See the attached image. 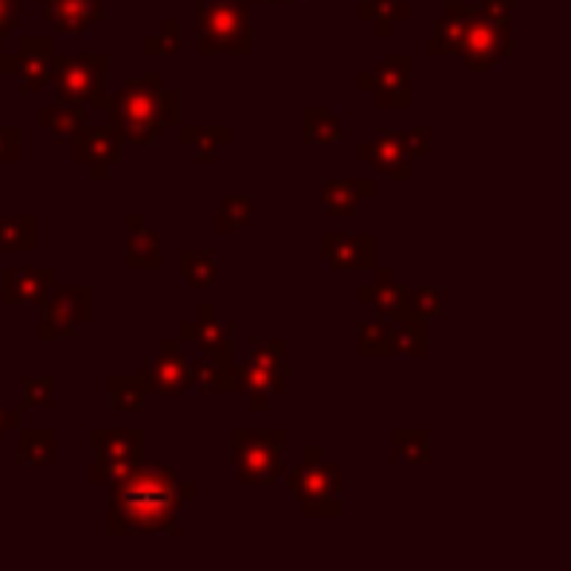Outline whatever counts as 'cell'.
<instances>
[{"mask_svg": "<svg viewBox=\"0 0 571 571\" xmlns=\"http://www.w3.org/2000/svg\"><path fill=\"white\" fill-rule=\"evenodd\" d=\"M200 485L173 466H133L114 482L110 537H173L181 532V505L196 502Z\"/></svg>", "mask_w": 571, "mask_h": 571, "instance_id": "6da1fadb", "label": "cell"}, {"mask_svg": "<svg viewBox=\"0 0 571 571\" xmlns=\"http://www.w3.org/2000/svg\"><path fill=\"white\" fill-rule=\"evenodd\" d=\"M110 121L114 130L121 133V141L153 146L165 130H176V121H181V90L165 87L157 75L126 78V87L114 95Z\"/></svg>", "mask_w": 571, "mask_h": 571, "instance_id": "7a4b0ae2", "label": "cell"}, {"mask_svg": "<svg viewBox=\"0 0 571 571\" xmlns=\"http://www.w3.org/2000/svg\"><path fill=\"white\" fill-rule=\"evenodd\" d=\"M200 55H251V4L247 0H208L196 4Z\"/></svg>", "mask_w": 571, "mask_h": 571, "instance_id": "3957f363", "label": "cell"}, {"mask_svg": "<svg viewBox=\"0 0 571 571\" xmlns=\"http://www.w3.org/2000/svg\"><path fill=\"white\" fill-rule=\"evenodd\" d=\"M286 431L282 427H235L231 431V462L235 482L270 485L286 470Z\"/></svg>", "mask_w": 571, "mask_h": 571, "instance_id": "277c9868", "label": "cell"}, {"mask_svg": "<svg viewBox=\"0 0 571 571\" xmlns=\"http://www.w3.org/2000/svg\"><path fill=\"white\" fill-rule=\"evenodd\" d=\"M106 75H110V55L106 52H78L52 60V83L60 90V98L110 114L114 95L106 90Z\"/></svg>", "mask_w": 571, "mask_h": 571, "instance_id": "5b68a950", "label": "cell"}, {"mask_svg": "<svg viewBox=\"0 0 571 571\" xmlns=\"http://www.w3.org/2000/svg\"><path fill=\"white\" fill-rule=\"evenodd\" d=\"M286 474V470H282ZM286 489L302 502L305 517H325V520H337L341 517V470L330 466L325 462V454H321V446H310V451L302 454V466H294L290 474H286Z\"/></svg>", "mask_w": 571, "mask_h": 571, "instance_id": "8992f818", "label": "cell"}, {"mask_svg": "<svg viewBox=\"0 0 571 571\" xmlns=\"http://www.w3.org/2000/svg\"><path fill=\"white\" fill-rule=\"evenodd\" d=\"M90 446H95V477L98 485H114L126 477L133 466H141V451H146V431L141 427H95L90 431Z\"/></svg>", "mask_w": 571, "mask_h": 571, "instance_id": "52a82bcc", "label": "cell"}, {"mask_svg": "<svg viewBox=\"0 0 571 571\" xmlns=\"http://www.w3.org/2000/svg\"><path fill=\"white\" fill-rule=\"evenodd\" d=\"M356 90L373 95V106L380 110H407L411 106V55L396 52L380 60L373 71L356 78Z\"/></svg>", "mask_w": 571, "mask_h": 571, "instance_id": "ba28073f", "label": "cell"}, {"mask_svg": "<svg viewBox=\"0 0 571 571\" xmlns=\"http://www.w3.org/2000/svg\"><path fill=\"white\" fill-rule=\"evenodd\" d=\"M52 60H55V35H20L12 47V83L24 95H35L52 83Z\"/></svg>", "mask_w": 571, "mask_h": 571, "instance_id": "9c48e42d", "label": "cell"}, {"mask_svg": "<svg viewBox=\"0 0 571 571\" xmlns=\"http://www.w3.org/2000/svg\"><path fill=\"white\" fill-rule=\"evenodd\" d=\"M67 146H71V153L90 169L95 181H106L110 169L118 165V153L126 141H121V133L114 130V121H83V130H78Z\"/></svg>", "mask_w": 571, "mask_h": 571, "instance_id": "30bf717a", "label": "cell"}, {"mask_svg": "<svg viewBox=\"0 0 571 571\" xmlns=\"http://www.w3.org/2000/svg\"><path fill=\"white\" fill-rule=\"evenodd\" d=\"M513 52V32H502V28L485 24L482 17L470 20L466 35H462L459 55L474 75H485V71H494L505 55Z\"/></svg>", "mask_w": 571, "mask_h": 571, "instance_id": "8fae6325", "label": "cell"}, {"mask_svg": "<svg viewBox=\"0 0 571 571\" xmlns=\"http://www.w3.org/2000/svg\"><path fill=\"white\" fill-rule=\"evenodd\" d=\"M181 341H192L204 356L212 360H235V330L231 321H219L216 305L204 302L196 310V317L181 325Z\"/></svg>", "mask_w": 571, "mask_h": 571, "instance_id": "7c38bea8", "label": "cell"}, {"mask_svg": "<svg viewBox=\"0 0 571 571\" xmlns=\"http://www.w3.org/2000/svg\"><path fill=\"white\" fill-rule=\"evenodd\" d=\"M188 353H184L181 337H165L161 341V353L146 364V384L149 391H161V396H184L188 391Z\"/></svg>", "mask_w": 571, "mask_h": 571, "instance_id": "4fadbf2b", "label": "cell"}, {"mask_svg": "<svg viewBox=\"0 0 571 571\" xmlns=\"http://www.w3.org/2000/svg\"><path fill=\"white\" fill-rule=\"evenodd\" d=\"M321 259L333 270H373L376 267V235L373 231H330L321 235Z\"/></svg>", "mask_w": 571, "mask_h": 571, "instance_id": "5bb4252c", "label": "cell"}, {"mask_svg": "<svg viewBox=\"0 0 571 571\" xmlns=\"http://www.w3.org/2000/svg\"><path fill=\"white\" fill-rule=\"evenodd\" d=\"M356 157L368 161L376 173L391 176V181H411V165H416V161L407 157L403 146H399V133L391 130V126H380L373 141H364V146L356 149Z\"/></svg>", "mask_w": 571, "mask_h": 571, "instance_id": "9a60e30c", "label": "cell"}, {"mask_svg": "<svg viewBox=\"0 0 571 571\" xmlns=\"http://www.w3.org/2000/svg\"><path fill=\"white\" fill-rule=\"evenodd\" d=\"M40 12L52 20L55 32L83 35L106 17V0H40Z\"/></svg>", "mask_w": 571, "mask_h": 571, "instance_id": "2e32d148", "label": "cell"}, {"mask_svg": "<svg viewBox=\"0 0 571 571\" xmlns=\"http://www.w3.org/2000/svg\"><path fill=\"white\" fill-rule=\"evenodd\" d=\"M188 391H200V396H239V364L200 356L196 364H188Z\"/></svg>", "mask_w": 571, "mask_h": 571, "instance_id": "e0dca14e", "label": "cell"}, {"mask_svg": "<svg viewBox=\"0 0 571 571\" xmlns=\"http://www.w3.org/2000/svg\"><path fill=\"white\" fill-rule=\"evenodd\" d=\"M239 380H243V391L251 396V411H267L270 399L282 396V391L290 388V380H286V364L243 360L239 364Z\"/></svg>", "mask_w": 571, "mask_h": 571, "instance_id": "ac0fdd59", "label": "cell"}, {"mask_svg": "<svg viewBox=\"0 0 571 571\" xmlns=\"http://www.w3.org/2000/svg\"><path fill=\"white\" fill-rule=\"evenodd\" d=\"M474 17H477V9H470V4H462V0H451L446 12L434 20L431 40H427V55H431V60H442V55L459 52L462 35H466V28H470V20Z\"/></svg>", "mask_w": 571, "mask_h": 571, "instance_id": "d6986e66", "label": "cell"}, {"mask_svg": "<svg viewBox=\"0 0 571 571\" xmlns=\"http://www.w3.org/2000/svg\"><path fill=\"white\" fill-rule=\"evenodd\" d=\"M356 302L364 305V310H373L376 317L384 321H399L403 313H411V286H399L396 278L391 282H373V286H360L356 290Z\"/></svg>", "mask_w": 571, "mask_h": 571, "instance_id": "ffe728a7", "label": "cell"}, {"mask_svg": "<svg viewBox=\"0 0 571 571\" xmlns=\"http://www.w3.org/2000/svg\"><path fill=\"white\" fill-rule=\"evenodd\" d=\"M83 121H87V106L67 103V98H60V103L40 106V110H35V126H44V130L52 133L60 146H67V141L83 130Z\"/></svg>", "mask_w": 571, "mask_h": 571, "instance_id": "44dd1931", "label": "cell"}, {"mask_svg": "<svg viewBox=\"0 0 571 571\" xmlns=\"http://www.w3.org/2000/svg\"><path fill=\"white\" fill-rule=\"evenodd\" d=\"M176 138H181V146L192 149L200 161H216L235 141V130L231 126H181V121H176Z\"/></svg>", "mask_w": 571, "mask_h": 571, "instance_id": "7402d4cb", "label": "cell"}, {"mask_svg": "<svg viewBox=\"0 0 571 571\" xmlns=\"http://www.w3.org/2000/svg\"><path fill=\"white\" fill-rule=\"evenodd\" d=\"M60 451H55L52 427H17V462L20 466H55Z\"/></svg>", "mask_w": 571, "mask_h": 571, "instance_id": "603a6c76", "label": "cell"}, {"mask_svg": "<svg viewBox=\"0 0 571 571\" xmlns=\"http://www.w3.org/2000/svg\"><path fill=\"white\" fill-rule=\"evenodd\" d=\"M40 243V219L32 212L0 216V255H32Z\"/></svg>", "mask_w": 571, "mask_h": 571, "instance_id": "cb8c5ba5", "label": "cell"}, {"mask_svg": "<svg viewBox=\"0 0 571 571\" xmlns=\"http://www.w3.org/2000/svg\"><path fill=\"white\" fill-rule=\"evenodd\" d=\"M391 462L396 466H427L431 462V431L427 427H396L391 431Z\"/></svg>", "mask_w": 571, "mask_h": 571, "instance_id": "d4e9b609", "label": "cell"}, {"mask_svg": "<svg viewBox=\"0 0 571 571\" xmlns=\"http://www.w3.org/2000/svg\"><path fill=\"white\" fill-rule=\"evenodd\" d=\"M106 396H110L114 411L130 416V411H138V407L149 399V384L141 373H110L106 376Z\"/></svg>", "mask_w": 571, "mask_h": 571, "instance_id": "484cf974", "label": "cell"}, {"mask_svg": "<svg viewBox=\"0 0 571 571\" xmlns=\"http://www.w3.org/2000/svg\"><path fill=\"white\" fill-rule=\"evenodd\" d=\"M396 330V356H431V321H423L419 313H403L399 321H391Z\"/></svg>", "mask_w": 571, "mask_h": 571, "instance_id": "4316f807", "label": "cell"}, {"mask_svg": "<svg viewBox=\"0 0 571 571\" xmlns=\"http://www.w3.org/2000/svg\"><path fill=\"white\" fill-rule=\"evenodd\" d=\"M356 356H364V360L396 356V330H391V321L376 317V313L373 321H360V330H356Z\"/></svg>", "mask_w": 571, "mask_h": 571, "instance_id": "83f0119b", "label": "cell"}, {"mask_svg": "<svg viewBox=\"0 0 571 571\" xmlns=\"http://www.w3.org/2000/svg\"><path fill=\"white\" fill-rule=\"evenodd\" d=\"M302 141L305 146H337L341 141V118L330 106H310L302 114Z\"/></svg>", "mask_w": 571, "mask_h": 571, "instance_id": "f1b7e54d", "label": "cell"}, {"mask_svg": "<svg viewBox=\"0 0 571 571\" xmlns=\"http://www.w3.org/2000/svg\"><path fill=\"white\" fill-rule=\"evenodd\" d=\"M126 267L130 270H161L165 267V251H161V239H157L149 227L130 235L126 243Z\"/></svg>", "mask_w": 571, "mask_h": 571, "instance_id": "f546056e", "label": "cell"}, {"mask_svg": "<svg viewBox=\"0 0 571 571\" xmlns=\"http://www.w3.org/2000/svg\"><path fill=\"white\" fill-rule=\"evenodd\" d=\"M176 270H181V278L188 286H212L219 278V255L216 251H181L176 255Z\"/></svg>", "mask_w": 571, "mask_h": 571, "instance_id": "4dcf8cb0", "label": "cell"}, {"mask_svg": "<svg viewBox=\"0 0 571 571\" xmlns=\"http://www.w3.org/2000/svg\"><path fill=\"white\" fill-rule=\"evenodd\" d=\"M321 208H325V216H333V219L353 216V212L360 208V196H356V188H353V176H348V181L321 184Z\"/></svg>", "mask_w": 571, "mask_h": 571, "instance_id": "1f68e13d", "label": "cell"}, {"mask_svg": "<svg viewBox=\"0 0 571 571\" xmlns=\"http://www.w3.org/2000/svg\"><path fill=\"white\" fill-rule=\"evenodd\" d=\"M176 52H181V17H165L153 35L141 40V55L149 60H173Z\"/></svg>", "mask_w": 571, "mask_h": 571, "instance_id": "d6a6232c", "label": "cell"}, {"mask_svg": "<svg viewBox=\"0 0 571 571\" xmlns=\"http://www.w3.org/2000/svg\"><path fill=\"white\" fill-rule=\"evenodd\" d=\"M255 219V208H251V200L247 196H224L219 200V208H216V231L219 235H235V231H247Z\"/></svg>", "mask_w": 571, "mask_h": 571, "instance_id": "836d02e7", "label": "cell"}, {"mask_svg": "<svg viewBox=\"0 0 571 571\" xmlns=\"http://www.w3.org/2000/svg\"><path fill=\"white\" fill-rule=\"evenodd\" d=\"M47 302H55L60 310H67L78 325H87L90 313H95V290H90V286H55Z\"/></svg>", "mask_w": 571, "mask_h": 571, "instance_id": "e575fe53", "label": "cell"}, {"mask_svg": "<svg viewBox=\"0 0 571 571\" xmlns=\"http://www.w3.org/2000/svg\"><path fill=\"white\" fill-rule=\"evenodd\" d=\"M55 270L52 267H20V302L44 305L55 290Z\"/></svg>", "mask_w": 571, "mask_h": 571, "instance_id": "d590c367", "label": "cell"}, {"mask_svg": "<svg viewBox=\"0 0 571 571\" xmlns=\"http://www.w3.org/2000/svg\"><path fill=\"white\" fill-rule=\"evenodd\" d=\"M75 330H78V321L71 317L67 310H60L55 302H44V313H40V321H35V337L40 341H63V337H71Z\"/></svg>", "mask_w": 571, "mask_h": 571, "instance_id": "8d00e7d4", "label": "cell"}, {"mask_svg": "<svg viewBox=\"0 0 571 571\" xmlns=\"http://www.w3.org/2000/svg\"><path fill=\"white\" fill-rule=\"evenodd\" d=\"M20 391H24V407H40V411H52V407H55V373L24 376V380H20Z\"/></svg>", "mask_w": 571, "mask_h": 571, "instance_id": "74e56055", "label": "cell"}, {"mask_svg": "<svg viewBox=\"0 0 571 571\" xmlns=\"http://www.w3.org/2000/svg\"><path fill=\"white\" fill-rule=\"evenodd\" d=\"M411 313H419L423 321H439L446 310V290L442 286H423V290H411Z\"/></svg>", "mask_w": 571, "mask_h": 571, "instance_id": "f35d334b", "label": "cell"}, {"mask_svg": "<svg viewBox=\"0 0 571 571\" xmlns=\"http://www.w3.org/2000/svg\"><path fill=\"white\" fill-rule=\"evenodd\" d=\"M403 20H411V0H388V4H380V9L373 12V32L376 35H391L396 32V24H403Z\"/></svg>", "mask_w": 571, "mask_h": 571, "instance_id": "ab89813d", "label": "cell"}, {"mask_svg": "<svg viewBox=\"0 0 571 571\" xmlns=\"http://www.w3.org/2000/svg\"><path fill=\"white\" fill-rule=\"evenodd\" d=\"M290 356V345L278 337H251L247 341V360L251 364H286Z\"/></svg>", "mask_w": 571, "mask_h": 571, "instance_id": "60d3db41", "label": "cell"}, {"mask_svg": "<svg viewBox=\"0 0 571 571\" xmlns=\"http://www.w3.org/2000/svg\"><path fill=\"white\" fill-rule=\"evenodd\" d=\"M477 17H482L485 24L502 28V32H513V4L509 0H482V4H477Z\"/></svg>", "mask_w": 571, "mask_h": 571, "instance_id": "b9f144b4", "label": "cell"}, {"mask_svg": "<svg viewBox=\"0 0 571 571\" xmlns=\"http://www.w3.org/2000/svg\"><path fill=\"white\" fill-rule=\"evenodd\" d=\"M396 133H399V146L407 149L411 161L431 153V130H427V126H411V130H396Z\"/></svg>", "mask_w": 571, "mask_h": 571, "instance_id": "7bdbcfd3", "label": "cell"}, {"mask_svg": "<svg viewBox=\"0 0 571 571\" xmlns=\"http://www.w3.org/2000/svg\"><path fill=\"white\" fill-rule=\"evenodd\" d=\"M0 302L4 305H24L20 302V267L0 270Z\"/></svg>", "mask_w": 571, "mask_h": 571, "instance_id": "ee69618b", "label": "cell"}, {"mask_svg": "<svg viewBox=\"0 0 571 571\" xmlns=\"http://www.w3.org/2000/svg\"><path fill=\"white\" fill-rule=\"evenodd\" d=\"M20 161V130L17 126H0V165Z\"/></svg>", "mask_w": 571, "mask_h": 571, "instance_id": "f6af8a7d", "label": "cell"}, {"mask_svg": "<svg viewBox=\"0 0 571 571\" xmlns=\"http://www.w3.org/2000/svg\"><path fill=\"white\" fill-rule=\"evenodd\" d=\"M20 12H24L20 0H0V35H4V40L20 28Z\"/></svg>", "mask_w": 571, "mask_h": 571, "instance_id": "bcb514c9", "label": "cell"}, {"mask_svg": "<svg viewBox=\"0 0 571 571\" xmlns=\"http://www.w3.org/2000/svg\"><path fill=\"white\" fill-rule=\"evenodd\" d=\"M17 427H20V416L12 411V407L0 403V442H4V434L9 431H17Z\"/></svg>", "mask_w": 571, "mask_h": 571, "instance_id": "7dc6e473", "label": "cell"}, {"mask_svg": "<svg viewBox=\"0 0 571 571\" xmlns=\"http://www.w3.org/2000/svg\"><path fill=\"white\" fill-rule=\"evenodd\" d=\"M353 188L360 196V204L364 200H376V181H368V176H353Z\"/></svg>", "mask_w": 571, "mask_h": 571, "instance_id": "c3c4849f", "label": "cell"}, {"mask_svg": "<svg viewBox=\"0 0 571 571\" xmlns=\"http://www.w3.org/2000/svg\"><path fill=\"white\" fill-rule=\"evenodd\" d=\"M0 75H12V52L4 44V35H0Z\"/></svg>", "mask_w": 571, "mask_h": 571, "instance_id": "681fc988", "label": "cell"}, {"mask_svg": "<svg viewBox=\"0 0 571 571\" xmlns=\"http://www.w3.org/2000/svg\"><path fill=\"white\" fill-rule=\"evenodd\" d=\"M141 227H146V216H141V212H138V216H126V231H141Z\"/></svg>", "mask_w": 571, "mask_h": 571, "instance_id": "f907efd6", "label": "cell"}, {"mask_svg": "<svg viewBox=\"0 0 571 571\" xmlns=\"http://www.w3.org/2000/svg\"><path fill=\"white\" fill-rule=\"evenodd\" d=\"M262 4H302V0H262Z\"/></svg>", "mask_w": 571, "mask_h": 571, "instance_id": "816d5d0a", "label": "cell"}, {"mask_svg": "<svg viewBox=\"0 0 571 571\" xmlns=\"http://www.w3.org/2000/svg\"><path fill=\"white\" fill-rule=\"evenodd\" d=\"M0 353H4V330H0Z\"/></svg>", "mask_w": 571, "mask_h": 571, "instance_id": "f5cc1de1", "label": "cell"}, {"mask_svg": "<svg viewBox=\"0 0 571 571\" xmlns=\"http://www.w3.org/2000/svg\"><path fill=\"white\" fill-rule=\"evenodd\" d=\"M373 4H376V9H380V4H388V0H373Z\"/></svg>", "mask_w": 571, "mask_h": 571, "instance_id": "db71d44e", "label": "cell"}, {"mask_svg": "<svg viewBox=\"0 0 571 571\" xmlns=\"http://www.w3.org/2000/svg\"><path fill=\"white\" fill-rule=\"evenodd\" d=\"M0 192H4V181H0Z\"/></svg>", "mask_w": 571, "mask_h": 571, "instance_id": "11a10c76", "label": "cell"}, {"mask_svg": "<svg viewBox=\"0 0 571 571\" xmlns=\"http://www.w3.org/2000/svg\"><path fill=\"white\" fill-rule=\"evenodd\" d=\"M169 4H176V0H169Z\"/></svg>", "mask_w": 571, "mask_h": 571, "instance_id": "9f6ffc18", "label": "cell"}, {"mask_svg": "<svg viewBox=\"0 0 571 571\" xmlns=\"http://www.w3.org/2000/svg\"><path fill=\"white\" fill-rule=\"evenodd\" d=\"M247 4H251V0H247Z\"/></svg>", "mask_w": 571, "mask_h": 571, "instance_id": "6f0895ef", "label": "cell"}]
</instances>
